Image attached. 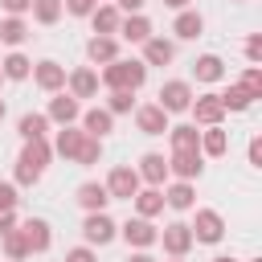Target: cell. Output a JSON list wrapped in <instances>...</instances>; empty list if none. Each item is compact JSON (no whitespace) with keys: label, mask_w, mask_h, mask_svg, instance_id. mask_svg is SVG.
I'll list each match as a JSON object with an SVG mask.
<instances>
[{"label":"cell","mask_w":262,"mask_h":262,"mask_svg":"<svg viewBox=\"0 0 262 262\" xmlns=\"http://www.w3.org/2000/svg\"><path fill=\"white\" fill-rule=\"evenodd\" d=\"M49 156H53V143H49V139H25V147H20V156H16L12 184H25V188H33V184L41 180V172H45Z\"/></svg>","instance_id":"obj_1"},{"label":"cell","mask_w":262,"mask_h":262,"mask_svg":"<svg viewBox=\"0 0 262 262\" xmlns=\"http://www.w3.org/2000/svg\"><path fill=\"white\" fill-rule=\"evenodd\" d=\"M106 90H139L147 82V66L135 61V57H115L102 66V78H98Z\"/></svg>","instance_id":"obj_2"},{"label":"cell","mask_w":262,"mask_h":262,"mask_svg":"<svg viewBox=\"0 0 262 262\" xmlns=\"http://www.w3.org/2000/svg\"><path fill=\"white\" fill-rule=\"evenodd\" d=\"M192 98H196V94H192V86H188L184 78H172V82H164V86H160V102H156V106H160V111H168V115H180V111H188V106H192Z\"/></svg>","instance_id":"obj_3"},{"label":"cell","mask_w":262,"mask_h":262,"mask_svg":"<svg viewBox=\"0 0 262 262\" xmlns=\"http://www.w3.org/2000/svg\"><path fill=\"white\" fill-rule=\"evenodd\" d=\"M188 229H192V242H205V246H217L225 237V221H221L217 209H196V217H192Z\"/></svg>","instance_id":"obj_4"},{"label":"cell","mask_w":262,"mask_h":262,"mask_svg":"<svg viewBox=\"0 0 262 262\" xmlns=\"http://www.w3.org/2000/svg\"><path fill=\"white\" fill-rule=\"evenodd\" d=\"M139 172L131 168V164H119V168H111V176H106V192H111V201H131L135 192H139Z\"/></svg>","instance_id":"obj_5"},{"label":"cell","mask_w":262,"mask_h":262,"mask_svg":"<svg viewBox=\"0 0 262 262\" xmlns=\"http://www.w3.org/2000/svg\"><path fill=\"white\" fill-rule=\"evenodd\" d=\"M82 237H86V246H111V242L119 237V225L106 217V209H102V213H86Z\"/></svg>","instance_id":"obj_6"},{"label":"cell","mask_w":262,"mask_h":262,"mask_svg":"<svg viewBox=\"0 0 262 262\" xmlns=\"http://www.w3.org/2000/svg\"><path fill=\"white\" fill-rule=\"evenodd\" d=\"M156 242L164 246V254H168V258H184V254L196 246V242H192V229H188L184 221H172V225H164Z\"/></svg>","instance_id":"obj_7"},{"label":"cell","mask_w":262,"mask_h":262,"mask_svg":"<svg viewBox=\"0 0 262 262\" xmlns=\"http://www.w3.org/2000/svg\"><path fill=\"white\" fill-rule=\"evenodd\" d=\"M192 123L196 127H221V119L229 115L225 106H221V94H201V98H192Z\"/></svg>","instance_id":"obj_8"},{"label":"cell","mask_w":262,"mask_h":262,"mask_svg":"<svg viewBox=\"0 0 262 262\" xmlns=\"http://www.w3.org/2000/svg\"><path fill=\"white\" fill-rule=\"evenodd\" d=\"M119 233H123V242L135 246V250H147V246H156V237H160V229H156L147 217H131V221H123Z\"/></svg>","instance_id":"obj_9"},{"label":"cell","mask_w":262,"mask_h":262,"mask_svg":"<svg viewBox=\"0 0 262 262\" xmlns=\"http://www.w3.org/2000/svg\"><path fill=\"white\" fill-rule=\"evenodd\" d=\"M82 115V102L74 98V94H66V90H57L53 98H49V111H45V119L49 123H57V127H66V123H74Z\"/></svg>","instance_id":"obj_10"},{"label":"cell","mask_w":262,"mask_h":262,"mask_svg":"<svg viewBox=\"0 0 262 262\" xmlns=\"http://www.w3.org/2000/svg\"><path fill=\"white\" fill-rule=\"evenodd\" d=\"M201 160H205L201 151H172V156H168V176H176V180H196V176L205 172Z\"/></svg>","instance_id":"obj_11"},{"label":"cell","mask_w":262,"mask_h":262,"mask_svg":"<svg viewBox=\"0 0 262 262\" xmlns=\"http://www.w3.org/2000/svg\"><path fill=\"white\" fill-rule=\"evenodd\" d=\"M33 82L45 90V94H57V90H66V66H57V61H37L33 66Z\"/></svg>","instance_id":"obj_12"},{"label":"cell","mask_w":262,"mask_h":262,"mask_svg":"<svg viewBox=\"0 0 262 262\" xmlns=\"http://www.w3.org/2000/svg\"><path fill=\"white\" fill-rule=\"evenodd\" d=\"M135 127L143 135H168V111H160L156 102H143L135 106Z\"/></svg>","instance_id":"obj_13"},{"label":"cell","mask_w":262,"mask_h":262,"mask_svg":"<svg viewBox=\"0 0 262 262\" xmlns=\"http://www.w3.org/2000/svg\"><path fill=\"white\" fill-rule=\"evenodd\" d=\"M66 86H70V94L82 102V98H94L98 94V74L90 70V66H78V70H70L66 74Z\"/></svg>","instance_id":"obj_14"},{"label":"cell","mask_w":262,"mask_h":262,"mask_svg":"<svg viewBox=\"0 0 262 262\" xmlns=\"http://www.w3.org/2000/svg\"><path fill=\"white\" fill-rule=\"evenodd\" d=\"M20 233H25V246H29V254H45L49 250V242H53V233H49V221H41V217H29L25 225H16Z\"/></svg>","instance_id":"obj_15"},{"label":"cell","mask_w":262,"mask_h":262,"mask_svg":"<svg viewBox=\"0 0 262 262\" xmlns=\"http://www.w3.org/2000/svg\"><path fill=\"white\" fill-rule=\"evenodd\" d=\"M78 119H82V131H86V135H94V139H102V135H111V131H115V115H111L106 106H90V111H82Z\"/></svg>","instance_id":"obj_16"},{"label":"cell","mask_w":262,"mask_h":262,"mask_svg":"<svg viewBox=\"0 0 262 262\" xmlns=\"http://www.w3.org/2000/svg\"><path fill=\"white\" fill-rule=\"evenodd\" d=\"M78 205H82L86 213H102V209L111 205V192H106V184H98V180H86V184H78Z\"/></svg>","instance_id":"obj_17"},{"label":"cell","mask_w":262,"mask_h":262,"mask_svg":"<svg viewBox=\"0 0 262 262\" xmlns=\"http://www.w3.org/2000/svg\"><path fill=\"white\" fill-rule=\"evenodd\" d=\"M119 20H123V12L115 4H94V12H90V25H94L98 37H115L119 33Z\"/></svg>","instance_id":"obj_18"},{"label":"cell","mask_w":262,"mask_h":262,"mask_svg":"<svg viewBox=\"0 0 262 262\" xmlns=\"http://www.w3.org/2000/svg\"><path fill=\"white\" fill-rule=\"evenodd\" d=\"M119 37H123V41H131V45H143V41L151 37V20H147L143 12L123 16V20H119Z\"/></svg>","instance_id":"obj_19"},{"label":"cell","mask_w":262,"mask_h":262,"mask_svg":"<svg viewBox=\"0 0 262 262\" xmlns=\"http://www.w3.org/2000/svg\"><path fill=\"white\" fill-rule=\"evenodd\" d=\"M135 172H139V180H147L151 188H160V184L168 180V160H164L160 151H147V156L139 160V168H135Z\"/></svg>","instance_id":"obj_20"},{"label":"cell","mask_w":262,"mask_h":262,"mask_svg":"<svg viewBox=\"0 0 262 262\" xmlns=\"http://www.w3.org/2000/svg\"><path fill=\"white\" fill-rule=\"evenodd\" d=\"M172 33H176L180 41H196V37L205 33V16H201V12H192V8H180V12H176Z\"/></svg>","instance_id":"obj_21"},{"label":"cell","mask_w":262,"mask_h":262,"mask_svg":"<svg viewBox=\"0 0 262 262\" xmlns=\"http://www.w3.org/2000/svg\"><path fill=\"white\" fill-rule=\"evenodd\" d=\"M176 57V45L168 37H147L143 41V66H168Z\"/></svg>","instance_id":"obj_22"},{"label":"cell","mask_w":262,"mask_h":262,"mask_svg":"<svg viewBox=\"0 0 262 262\" xmlns=\"http://www.w3.org/2000/svg\"><path fill=\"white\" fill-rule=\"evenodd\" d=\"M160 192H164V205H168V209H180V213H184V209L196 205V188H192V180H176L172 188H160Z\"/></svg>","instance_id":"obj_23"},{"label":"cell","mask_w":262,"mask_h":262,"mask_svg":"<svg viewBox=\"0 0 262 262\" xmlns=\"http://www.w3.org/2000/svg\"><path fill=\"white\" fill-rule=\"evenodd\" d=\"M86 57H90L94 66H106V61H115V57H119V41H115V37H98V33H94V37L86 41Z\"/></svg>","instance_id":"obj_24"},{"label":"cell","mask_w":262,"mask_h":262,"mask_svg":"<svg viewBox=\"0 0 262 262\" xmlns=\"http://www.w3.org/2000/svg\"><path fill=\"white\" fill-rule=\"evenodd\" d=\"M192 78L213 86V82H221V78H225V61H221L217 53H205V57H196V61H192Z\"/></svg>","instance_id":"obj_25"},{"label":"cell","mask_w":262,"mask_h":262,"mask_svg":"<svg viewBox=\"0 0 262 262\" xmlns=\"http://www.w3.org/2000/svg\"><path fill=\"white\" fill-rule=\"evenodd\" d=\"M168 139H172V151H201V131H196V123L168 127Z\"/></svg>","instance_id":"obj_26"},{"label":"cell","mask_w":262,"mask_h":262,"mask_svg":"<svg viewBox=\"0 0 262 262\" xmlns=\"http://www.w3.org/2000/svg\"><path fill=\"white\" fill-rule=\"evenodd\" d=\"M131 201H135V213H139V217H147V221L164 213V192H160V188H151V184H147V188H139Z\"/></svg>","instance_id":"obj_27"},{"label":"cell","mask_w":262,"mask_h":262,"mask_svg":"<svg viewBox=\"0 0 262 262\" xmlns=\"http://www.w3.org/2000/svg\"><path fill=\"white\" fill-rule=\"evenodd\" d=\"M82 139H86V131H78L74 123H66V127L57 131V139H53V151H57V156H66V160H74V156H78V147H82Z\"/></svg>","instance_id":"obj_28"},{"label":"cell","mask_w":262,"mask_h":262,"mask_svg":"<svg viewBox=\"0 0 262 262\" xmlns=\"http://www.w3.org/2000/svg\"><path fill=\"white\" fill-rule=\"evenodd\" d=\"M45 131H49V119H45L41 111L20 115V123H16V135H20V139H45Z\"/></svg>","instance_id":"obj_29"},{"label":"cell","mask_w":262,"mask_h":262,"mask_svg":"<svg viewBox=\"0 0 262 262\" xmlns=\"http://www.w3.org/2000/svg\"><path fill=\"white\" fill-rule=\"evenodd\" d=\"M229 151V135L221 127H205L201 131V156H225Z\"/></svg>","instance_id":"obj_30"},{"label":"cell","mask_w":262,"mask_h":262,"mask_svg":"<svg viewBox=\"0 0 262 262\" xmlns=\"http://www.w3.org/2000/svg\"><path fill=\"white\" fill-rule=\"evenodd\" d=\"M0 74H4V78H12V82H25V78L33 74V61H29L25 53H8V57L0 61Z\"/></svg>","instance_id":"obj_31"},{"label":"cell","mask_w":262,"mask_h":262,"mask_svg":"<svg viewBox=\"0 0 262 262\" xmlns=\"http://www.w3.org/2000/svg\"><path fill=\"white\" fill-rule=\"evenodd\" d=\"M0 41H4V45H12V49H16V45H25V41H29V25H25L20 16L0 20Z\"/></svg>","instance_id":"obj_32"},{"label":"cell","mask_w":262,"mask_h":262,"mask_svg":"<svg viewBox=\"0 0 262 262\" xmlns=\"http://www.w3.org/2000/svg\"><path fill=\"white\" fill-rule=\"evenodd\" d=\"M0 246H4V258H8V262H25V258H29V246H25V233H20V229H8V233L0 237Z\"/></svg>","instance_id":"obj_33"},{"label":"cell","mask_w":262,"mask_h":262,"mask_svg":"<svg viewBox=\"0 0 262 262\" xmlns=\"http://www.w3.org/2000/svg\"><path fill=\"white\" fill-rule=\"evenodd\" d=\"M98 160H102V139L86 135V139H82V147H78V156H74V164H78V168H94Z\"/></svg>","instance_id":"obj_34"},{"label":"cell","mask_w":262,"mask_h":262,"mask_svg":"<svg viewBox=\"0 0 262 262\" xmlns=\"http://www.w3.org/2000/svg\"><path fill=\"white\" fill-rule=\"evenodd\" d=\"M33 20L37 25H57L61 20V0H33Z\"/></svg>","instance_id":"obj_35"},{"label":"cell","mask_w":262,"mask_h":262,"mask_svg":"<svg viewBox=\"0 0 262 262\" xmlns=\"http://www.w3.org/2000/svg\"><path fill=\"white\" fill-rule=\"evenodd\" d=\"M221 106H225V111H250V106H254V98H250V94H246V90L233 82V86L221 94Z\"/></svg>","instance_id":"obj_36"},{"label":"cell","mask_w":262,"mask_h":262,"mask_svg":"<svg viewBox=\"0 0 262 262\" xmlns=\"http://www.w3.org/2000/svg\"><path fill=\"white\" fill-rule=\"evenodd\" d=\"M131 106H135V90H111V98H106L111 115H131Z\"/></svg>","instance_id":"obj_37"},{"label":"cell","mask_w":262,"mask_h":262,"mask_svg":"<svg viewBox=\"0 0 262 262\" xmlns=\"http://www.w3.org/2000/svg\"><path fill=\"white\" fill-rule=\"evenodd\" d=\"M237 86H242L250 98H262V70H258V66H250V70L242 74V82H237Z\"/></svg>","instance_id":"obj_38"},{"label":"cell","mask_w":262,"mask_h":262,"mask_svg":"<svg viewBox=\"0 0 262 262\" xmlns=\"http://www.w3.org/2000/svg\"><path fill=\"white\" fill-rule=\"evenodd\" d=\"M94 4H98V0H61V8H66L70 16H90Z\"/></svg>","instance_id":"obj_39"},{"label":"cell","mask_w":262,"mask_h":262,"mask_svg":"<svg viewBox=\"0 0 262 262\" xmlns=\"http://www.w3.org/2000/svg\"><path fill=\"white\" fill-rule=\"evenodd\" d=\"M16 201H20L16 196V184L12 180H0V209H16Z\"/></svg>","instance_id":"obj_40"},{"label":"cell","mask_w":262,"mask_h":262,"mask_svg":"<svg viewBox=\"0 0 262 262\" xmlns=\"http://www.w3.org/2000/svg\"><path fill=\"white\" fill-rule=\"evenodd\" d=\"M246 57H250L254 66L262 61V33H250V37H246Z\"/></svg>","instance_id":"obj_41"},{"label":"cell","mask_w":262,"mask_h":262,"mask_svg":"<svg viewBox=\"0 0 262 262\" xmlns=\"http://www.w3.org/2000/svg\"><path fill=\"white\" fill-rule=\"evenodd\" d=\"M66 262H98V258L90 246H74V250H66Z\"/></svg>","instance_id":"obj_42"},{"label":"cell","mask_w":262,"mask_h":262,"mask_svg":"<svg viewBox=\"0 0 262 262\" xmlns=\"http://www.w3.org/2000/svg\"><path fill=\"white\" fill-rule=\"evenodd\" d=\"M0 4H4V12H8V16H25V12L33 8V0H0Z\"/></svg>","instance_id":"obj_43"},{"label":"cell","mask_w":262,"mask_h":262,"mask_svg":"<svg viewBox=\"0 0 262 262\" xmlns=\"http://www.w3.org/2000/svg\"><path fill=\"white\" fill-rule=\"evenodd\" d=\"M250 168H262V139H250Z\"/></svg>","instance_id":"obj_44"},{"label":"cell","mask_w":262,"mask_h":262,"mask_svg":"<svg viewBox=\"0 0 262 262\" xmlns=\"http://www.w3.org/2000/svg\"><path fill=\"white\" fill-rule=\"evenodd\" d=\"M8 229H16V213H12V209H0V237H4Z\"/></svg>","instance_id":"obj_45"},{"label":"cell","mask_w":262,"mask_h":262,"mask_svg":"<svg viewBox=\"0 0 262 262\" xmlns=\"http://www.w3.org/2000/svg\"><path fill=\"white\" fill-rule=\"evenodd\" d=\"M143 4H147V0H115V8L127 12V16H131V12H143Z\"/></svg>","instance_id":"obj_46"},{"label":"cell","mask_w":262,"mask_h":262,"mask_svg":"<svg viewBox=\"0 0 262 262\" xmlns=\"http://www.w3.org/2000/svg\"><path fill=\"white\" fill-rule=\"evenodd\" d=\"M127 262H156V258H151V254H143V250H139V254H131V258H127Z\"/></svg>","instance_id":"obj_47"},{"label":"cell","mask_w":262,"mask_h":262,"mask_svg":"<svg viewBox=\"0 0 262 262\" xmlns=\"http://www.w3.org/2000/svg\"><path fill=\"white\" fill-rule=\"evenodd\" d=\"M164 4H168V8H176V12H180V8H188V0H164Z\"/></svg>","instance_id":"obj_48"},{"label":"cell","mask_w":262,"mask_h":262,"mask_svg":"<svg viewBox=\"0 0 262 262\" xmlns=\"http://www.w3.org/2000/svg\"><path fill=\"white\" fill-rule=\"evenodd\" d=\"M213 262H237V258H229V254H217V258H213Z\"/></svg>","instance_id":"obj_49"},{"label":"cell","mask_w":262,"mask_h":262,"mask_svg":"<svg viewBox=\"0 0 262 262\" xmlns=\"http://www.w3.org/2000/svg\"><path fill=\"white\" fill-rule=\"evenodd\" d=\"M4 115H8V106H4V98H0V119H4Z\"/></svg>","instance_id":"obj_50"},{"label":"cell","mask_w":262,"mask_h":262,"mask_svg":"<svg viewBox=\"0 0 262 262\" xmlns=\"http://www.w3.org/2000/svg\"><path fill=\"white\" fill-rule=\"evenodd\" d=\"M172 262H184V258H172Z\"/></svg>","instance_id":"obj_51"},{"label":"cell","mask_w":262,"mask_h":262,"mask_svg":"<svg viewBox=\"0 0 262 262\" xmlns=\"http://www.w3.org/2000/svg\"><path fill=\"white\" fill-rule=\"evenodd\" d=\"M254 262H262V258H254Z\"/></svg>","instance_id":"obj_52"},{"label":"cell","mask_w":262,"mask_h":262,"mask_svg":"<svg viewBox=\"0 0 262 262\" xmlns=\"http://www.w3.org/2000/svg\"><path fill=\"white\" fill-rule=\"evenodd\" d=\"M0 82H4V74H0Z\"/></svg>","instance_id":"obj_53"}]
</instances>
